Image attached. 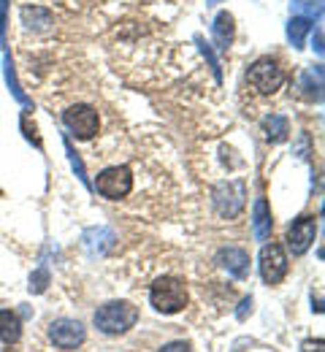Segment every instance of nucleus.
Segmentation results:
<instances>
[{
	"label": "nucleus",
	"instance_id": "obj_1",
	"mask_svg": "<svg viewBox=\"0 0 325 352\" xmlns=\"http://www.w3.org/2000/svg\"><path fill=\"white\" fill-rule=\"evenodd\" d=\"M95 325L98 331L109 333V336H120V333H128L136 320H139V309L128 301H111L106 307H100L95 311Z\"/></svg>",
	"mask_w": 325,
	"mask_h": 352
},
{
	"label": "nucleus",
	"instance_id": "obj_2",
	"mask_svg": "<svg viewBox=\"0 0 325 352\" xmlns=\"http://www.w3.org/2000/svg\"><path fill=\"white\" fill-rule=\"evenodd\" d=\"M149 301L160 314H177L187 307V287L182 279L177 276H163L152 285Z\"/></svg>",
	"mask_w": 325,
	"mask_h": 352
},
{
	"label": "nucleus",
	"instance_id": "obj_3",
	"mask_svg": "<svg viewBox=\"0 0 325 352\" xmlns=\"http://www.w3.org/2000/svg\"><path fill=\"white\" fill-rule=\"evenodd\" d=\"M95 187H98V192L103 198L120 201V198H125L133 190V174H131L128 166H111V168H106L103 174L98 176V184Z\"/></svg>",
	"mask_w": 325,
	"mask_h": 352
},
{
	"label": "nucleus",
	"instance_id": "obj_4",
	"mask_svg": "<svg viewBox=\"0 0 325 352\" xmlns=\"http://www.w3.org/2000/svg\"><path fill=\"white\" fill-rule=\"evenodd\" d=\"M247 79H249V85L258 89L260 95H271V92H277L284 85V71L279 68V63H274L271 57H263V60H258L249 68Z\"/></svg>",
	"mask_w": 325,
	"mask_h": 352
},
{
	"label": "nucleus",
	"instance_id": "obj_5",
	"mask_svg": "<svg viewBox=\"0 0 325 352\" xmlns=\"http://www.w3.org/2000/svg\"><path fill=\"white\" fill-rule=\"evenodd\" d=\"M244 198H247V192H244L241 182H223L214 187V209L220 217L233 220L244 209Z\"/></svg>",
	"mask_w": 325,
	"mask_h": 352
},
{
	"label": "nucleus",
	"instance_id": "obj_6",
	"mask_svg": "<svg viewBox=\"0 0 325 352\" xmlns=\"http://www.w3.org/2000/svg\"><path fill=\"white\" fill-rule=\"evenodd\" d=\"M63 122H65V128L74 133L76 138H93L95 133H98V125H100L98 111H95L93 106H85V103L71 106L63 114Z\"/></svg>",
	"mask_w": 325,
	"mask_h": 352
},
{
	"label": "nucleus",
	"instance_id": "obj_7",
	"mask_svg": "<svg viewBox=\"0 0 325 352\" xmlns=\"http://www.w3.org/2000/svg\"><path fill=\"white\" fill-rule=\"evenodd\" d=\"M49 339L60 350H76L87 339V331L79 320H54L49 325Z\"/></svg>",
	"mask_w": 325,
	"mask_h": 352
},
{
	"label": "nucleus",
	"instance_id": "obj_8",
	"mask_svg": "<svg viewBox=\"0 0 325 352\" xmlns=\"http://www.w3.org/2000/svg\"><path fill=\"white\" fill-rule=\"evenodd\" d=\"M260 274L266 285H279L287 274V258L279 244H266L260 250Z\"/></svg>",
	"mask_w": 325,
	"mask_h": 352
},
{
	"label": "nucleus",
	"instance_id": "obj_9",
	"mask_svg": "<svg viewBox=\"0 0 325 352\" xmlns=\"http://www.w3.org/2000/svg\"><path fill=\"white\" fill-rule=\"evenodd\" d=\"M317 236V222L315 217H298L287 230V247L293 250V255H304Z\"/></svg>",
	"mask_w": 325,
	"mask_h": 352
},
{
	"label": "nucleus",
	"instance_id": "obj_10",
	"mask_svg": "<svg viewBox=\"0 0 325 352\" xmlns=\"http://www.w3.org/2000/svg\"><path fill=\"white\" fill-rule=\"evenodd\" d=\"M217 263L223 265L231 276H236V279H247V274H249V255L244 250H236V247L223 250L217 255Z\"/></svg>",
	"mask_w": 325,
	"mask_h": 352
},
{
	"label": "nucleus",
	"instance_id": "obj_11",
	"mask_svg": "<svg viewBox=\"0 0 325 352\" xmlns=\"http://www.w3.org/2000/svg\"><path fill=\"white\" fill-rule=\"evenodd\" d=\"M252 230L258 241H266L271 236V212H269L266 198H258L252 206Z\"/></svg>",
	"mask_w": 325,
	"mask_h": 352
},
{
	"label": "nucleus",
	"instance_id": "obj_12",
	"mask_svg": "<svg viewBox=\"0 0 325 352\" xmlns=\"http://www.w3.org/2000/svg\"><path fill=\"white\" fill-rule=\"evenodd\" d=\"M22 336V320L16 311L11 309H0V342L5 344H16Z\"/></svg>",
	"mask_w": 325,
	"mask_h": 352
},
{
	"label": "nucleus",
	"instance_id": "obj_13",
	"mask_svg": "<svg viewBox=\"0 0 325 352\" xmlns=\"http://www.w3.org/2000/svg\"><path fill=\"white\" fill-rule=\"evenodd\" d=\"M212 36H214V44H217L220 52H228V46L233 41V16L228 11L217 14V19L212 25Z\"/></svg>",
	"mask_w": 325,
	"mask_h": 352
},
{
	"label": "nucleus",
	"instance_id": "obj_14",
	"mask_svg": "<svg viewBox=\"0 0 325 352\" xmlns=\"http://www.w3.org/2000/svg\"><path fill=\"white\" fill-rule=\"evenodd\" d=\"M263 133H266V141L279 144V141H284V138H287L290 125H287V120H284L282 114H269V117L263 120Z\"/></svg>",
	"mask_w": 325,
	"mask_h": 352
},
{
	"label": "nucleus",
	"instance_id": "obj_15",
	"mask_svg": "<svg viewBox=\"0 0 325 352\" xmlns=\"http://www.w3.org/2000/svg\"><path fill=\"white\" fill-rule=\"evenodd\" d=\"M87 247L93 250V252H98V255H103L109 247H111V241H114V233L109 230V228H98V230H90L87 233Z\"/></svg>",
	"mask_w": 325,
	"mask_h": 352
},
{
	"label": "nucleus",
	"instance_id": "obj_16",
	"mask_svg": "<svg viewBox=\"0 0 325 352\" xmlns=\"http://www.w3.org/2000/svg\"><path fill=\"white\" fill-rule=\"evenodd\" d=\"M22 22L27 28H36V30H47L52 25V14L44 8H22Z\"/></svg>",
	"mask_w": 325,
	"mask_h": 352
},
{
	"label": "nucleus",
	"instance_id": "obj_17",
	"mask_svg": "<svg viewBox=\"0 0 325 352\" xmlns=\"http://www.w3.org/2000/svg\"><path fill=\"white\" fill-rule=\"evenodd\" d=\"M309 28H312V25H309V19H304V16H293V19H290V25H287V38H290V44L295 46V49L304 44V36L309 33Z\"/></svg>",
	"mask_w": 325,
	"mask_h": 352
},
{
	"label": "nucleus",
	"instance_id": "obj_18",
	"mask_svg": "<svg viewBox=\"0 0 325 352\" xmlns=\"http://www.w3.org/2000/svg\"><path fill=\"white\" fill-rule=\"evenodd\" d=\"M290 6H293V11H295L298 16H304V19H312V16H320V14H323V3H320V0H293Z\"/></svg>",
	"mask_w": 325,
	"mask_h": 352
},
{
	"label": "nucleus",
	"instance_id": "obj_19",
	"mask_svg": "<svg viewBox=\"0 0 325 352\" xmlns=\"http://www.w3.org/2000/svg\"><path fill=\"white\" fill-rule=\"evenodd\" d=\"M5 82H8V87H11V92H14V98H16L22 106H30V98L22 92L19 82H16V74H14V63H11V57H5Z\"/></svg>",
	"mask_w": 325,
	"mask_h": 352
},
{
	"label": "nucleus",
	"instance_id": "obj_20",
	"mask_svg": "<svg viewBox=\"0 0 325 352\" xmlns=\"http://www.w3.org/2000/svg\"><path fill=\"white\" fill-rule=\"evenodd\" d=\"M65 152H68V160H71V166H74L76 176L82 179V184H87V187H90V179H87V171H85V163L79 160V155L74 152V146H71V141H68V138H65Z\"/></svg>",
	"mask_w": 325,
	"mask_h": 352
},
{
	"label": "nucleus",
	"instance_id": "obj_21",
	"mask_svg": "<svg viewBox=\"0 0 325 352\" xmlns=\"http://www.w3.org/2000/svg\"><path fill=\"white\" fill-rule=\"evenodd\" d=\"M49 287V271L47 268H38L33 276H30V293H44Z\"/></svg>",
	"mask_w": 325,
	"mask_h": 352
},
{
	"label": "nucleus",
	"instance_id": "obj_22",
	"mask_svg": "<svg viewBox=\"0 0 325 352\" xmlns=\"http://www.w3.org/2000/svg\"><path fill=\"white\" fill-rule=\"evenodd\" d=\"M22 131H25V138H27V141H33V144L41 149V135L36 131V125L30 122V117H22Z\"/></svg>",
	"mask_w": 325,
	"mask_h": 352
},
{
	"label": "nucleus",
	"instance_id": "obj_23",
	"mask_svg": "<svg viewBox=\"0 0 325 352\" xmlns=\"http://www.w3.org/2000/svg\"><path fill=\"white\" fill-rule=\"evenodd\" d=\"M195 41H198V44H201V52H203V54H206V60H209V63H212V71H214V76H217V79H220V63H217V57H214V52H212V49H209V44H203V38H201V36H198V38H195Z\"/></svg>",
	"mask_w": 325,
	"mask_h": 352
},
{
	"label": "nucleus",
	"instance_id": "obj_24",
	"mask_svg": "<svg viewBox=\"0 0 325 352\" xmlns=\"http://www.w3.org/2000/svg\"><path fill=\"white\" fill-rule=\"evenodd\" d=\"M5 8H8V0H0V46L5 44Z\"/></svg>",
	"mask_w": 325,
	"mask_h": 352
},
{
	"label": "nucleus",
	"instance_id": "obj_25",
	"mask_svg": "<svg viewBox=\"0 0 325 352\" xmlns=\"http://www.w3.org/2000/svg\"><path fill=\"white\" fill-rule=\"evenodd\" d=\"M160 352H192V350H190L187 342H171V344H166Z\"/></svg>",
	"mask_w": 325,
	"mask_h": 352
},
{
	"label": "nucleus",
	"instance_id": "obj_26",
	"mask_svg": "<svg viewBox=\"0 0 325 352\" xmlns=\"http://www.w3.org/2000/svg\"><path fill=\"white\" fill-rule=\"evenodd\" d=\"M304 352H323V339H317V342H304Z\"/></svg>",
	"mask_w": 325,
	"mask_h": 352
},
{
	"label": "nucleus",
	"instance_id": "obj_27",
	"mask_svg": "<svg viewBox=\"0 0 325 352\" xmlns=\"http://www.w3.org/2000/svg\"><path fill=\"white\" fill-rule=\"evenodd\" d=\"M247 311H252V298H244V304H241V309H238V320H244Z\"/></svg>",
	"mask_w": 325,
	"mask_h": 352
},
{
	"label": "nucleus",
	"instance_id": "obj_28",
	"mask_svg": "<svg viewBox=\"0 0 325 352\" xmlns=\"http://www.w3.org/2000/svg\"><path fill=\"white\" fill-rule=\"evenodd\" d=\"M5 352H16V350H5Z\"/></svg>",
	"mask_w": 325,
	"mask_h": 352
},
{
	"label": "nucleus",
	"instance_id": "obj_29",
	"mask_svg": "<svg viewBox=\"0 0 325 352\" xmlns=\"http://www.w3.org/2000/svg\"><path fill=\"white\" fill-rule=\"evenodd\" d=\"M212 3H217V0H212Z\"/></svg>",
	"mask_w": 325,
	"mask_h": 352
}]
</instances>
